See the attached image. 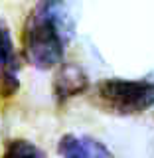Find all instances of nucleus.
I'll use <instances>...</instances> for the list:
<instances>
[{
    "label": "nucleus",
    "instance_id": "f257e3e1",
    "mask_svg": "<svg viewBox=\"0 0 154 158\" xmlns=\"http://www.w3.org/2000/svg\"><path fill=\"white\" fill-rule=\"evenodd\" d=\"M77 26L75 0H40L24 26L26 57L38 69L61 63Z\"/></svg>",
    "mask_w": 154,
    "mask_h": 158
},
{
    "label": "nucleus",
    "instance_id": "f03ea898",
    "mask_svg": "<svg viewBox=\"0 0 154 158\" xmlns=\"http://www.w3.org/2000/svg\"><path fill=\"white\" fill-rule=\"evenodd\" d=\"M93 101L107 113L115 115H138L154 107L152 79H123L109 77L95 85Z\"/></svg>",
    "mask_w": 154,
    "mask_h": 158
},
{
    "label": "nucleus",
    "instance_id": "7ed1b4c3",
    "mask_svg": "<svg viewBox=\"0 0 154 158\" xmlns=\"http://www.w3.org/2000/svg\"><path fill=\"white\" fill-rule=\"evenodd\" d=\"M20 59L14 49L8 24L0 18V97L8 99L18 93L20 87Z\"/></svg>",
    "mask_w": 154,
    "mask_h": 158
},
{
    "label": "nucleus",
    "instance_id": "20e7f679",
    "mask_svg": "<svg viewBox=\"0 0 154 158\" xmlns=\"http://www.w3.org/2000/svg\"><path fill=\"white\" fill-rule=\"evenodd\" d=\"M57 150L63 158H113L111 150L87 135H63L59 138Z\"/></svg>",
    "mask_w": 154,
    "mask_h": 158
},
{
    "label": "nucleus",
    "instance_id": "39448f33",
    "mask_svg": "<svg viewBox=\"0 0 154 158\" xmlns=\"http://www.w3.org/2000/svg\"><path fill=\"white\" fill-rule=\"evenodd\" d=\"M87 87H89V79L77 63L61 65L59 73L56 75V81H53V93H56L59 101L75 97L79 93H83Z\"/></svg>",
    "mask_w": 154,
    "mask_h": 158
},
{
    "label": "nucleus",
    "instance_id": "423d86ee",
    "mask_svg": "<svg viewBox=\"0 0 154 158\" xmlns=\"http://www.w3.org/2000/svg\"><path fill=\"white\" fill-rule=\"evenodd\" d=\"M2 158H48L42 148H38L34 142L26 138H12L6 142L2 152Z\"/></svg>",
    "mask_w": 154,
    "mask_h": 158
}]
</instances>
